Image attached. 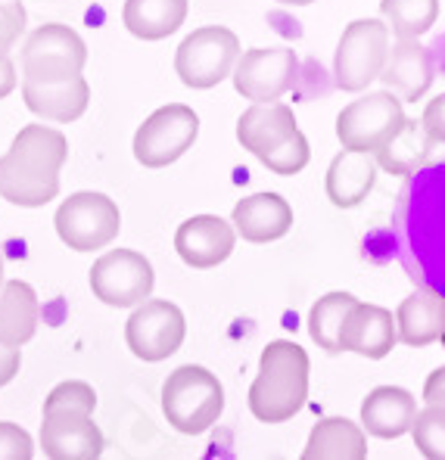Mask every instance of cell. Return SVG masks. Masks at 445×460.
Wrapping results in <instances>:
<instances>
[{
  "label": "cell",
  "instance_id": "23",
  "mask_svg": "<svg viewBox=\"0 0 445 460\" xmlns=\"http://www.w3.org/2000/svg\"><path fill=\"white\" fill-rule=\"evenodd\" d=\"M442 308L445 299L436 289L421 287L396 308V327H399V342L411 349H423L430 342H440L442 330Z\"/></svg>",
  "mask_w": 445,
  "mask_h": 460
},
{
  "label": "cell",
  "instance_id": "38",
  "mask_svg": "<svg viewBox=\"0 0 445 460\" xmlns=\"http://www.w3.org/2000/svg\"><path fill=\"white\" fill-rule=\"evenodd\" d=\"M440 342L445 345V308H442V330H440Z\"/></svg>",
  "mask_w": 445,
  "mask_h": 460
},
{
  "label": "cell",
  "instance_id": "31",
  "mask_svg": "<svg viewBox=\"0 0 445 460\" xmlns=\"http://www.w3.org/2000/svg\"><path fill=\"white\" fill-rule=\"evenodd\" d=\"M25 35V6L19 0H0V57H10V50Z\"/></svg>",
  "mask_w": 445,
  "mask_h": 460
},
{
  "label": "cell",
  "instance_id": "8",
  "mask_svg": "<svg viewBox=\"0 0 445 460\" xmlns=\"http://www.w3.org/2000/svg\"><path fill=\"white\" fill-rule=\"evenodd\" d=\"M200 137V115L187 103L159 106L134 134V159L144 168H168Z\"/></svg>",
  "mask_w": 445,
  "mask_h": 460
},
{
  "label": "cell",
  "instance_id": "22",
  "mask_svg": "<svg viewBox=\"0 0 445 460\" xmlns=\"http://www.w3.org/2000/svg\"><path fill=\"white\" fill-rule=\"evenodd\" d=\"M368 457V432L346 417H324L315 423L306 442L302 460H364Z\"/></svg>",
  "mask_w": 445,
  "mask_h": 460
},
{
  "label": "cell",
  "instance_id": "1",
  "mask_svg": "<svg viewBox=\"0 0 445 460\" xmlns=\"http://www.w3.org/2000/svg\"><path fill=\"white\" fill-rule=\"evenodd\" d=\"M66 159V134L47 125H25L0 155V196L22 208L47 206L59 196V168Z\"/></svg>",
  "mask_w": 445,
  "mask_h": 460
},
{
  "label": "cell",
  "instance_id": "13",
  "mask_svg": "<svg viewBox=\"0 0 445 460\" xmlns=\"http://www.w3.org/2000/svg\"><path fill=\"white\" fill-rule=\"evenodd\" d=\"M40 448L50 460H93L103 455L106 438L93 414L57 411L40 420Z\"/></svg>",
  "mask_w": 445,
  "mask_h": 460
},
{
  "label": "cell",
  "instance_id": "10",
  "mask_svg": "<svg viewBox=\"0 0 445 460\" xmlns=\"http://www.w3.org/2000/svg\"><path fill=\"white\" fill-rule=\"evenodd\" d=\"M87 66V47L76 29L47 22L31 31L22 44V78H78Z\"/></svg>",
  "mask_w": 445,
  "mask_h": 460
},
{
  "label": "cell",
  "instance_id": "25",
  "mask_svg": "<svg viewBox=\"0 0 445 460\" xmlns=\"http://www.w3.org/2000/svg\"><path fill=\"white\" fill-rule=\"evenodd\" d=\"M187 0H125L121 22L140 40H162L184 25Z\"/></svg>",
  "mask_w": 445,
  "mask_h": 460
},
{
  "label": "cell",
  "instance_id": "4",
  "mask_svg": "<svg viewBox=\"0 0 445 460\" xmlns=\"http://www.w3.org/2000/svg\"><path fill=\"white\" fill-rule=\"evenodd\" d=\"M408 128L402 100L393 91H370L336 115V137L343 150L380 153Z\"/></svg>",
  "mask_w": 445,
  "mask_h": 460
},
{
  "label": "cell",
  "instance_id": "18",
  "mask_svg": "<svg viewBox=\"0 0 445 460\" xmlns=\"http://www.w3.org/2000/svg\"><path fill=\"white\" fill-rule=\"evenodd\" d=\"M417 417V402L402 385H377L361 402V426L368 436H377L383 442L411 432Z\"/></svg>",
  "mask_w": 445,
  "mask_h": 460
},
{
  "label": "cell",
  "instance_id": "29",
  "mask_svg": "<svg viewBox=\"0 0 445 460\" xmlns=\"http://www.w3.org/2000/svg\"><path fill=\"white\" fill-rule=\"evenodd\" d=\"M262 165L268 168V172L274 174H283V178H289V174H299L302 168L312 162V146H308L306 134L296 128L293 134H289L287 140L278 146V150H271L268 155H262Z\"/></svg>",
  "mask_w": 445,
  "mask_h": 460
},
{
  "label": "cell",
  "instance_id": "30",
  "mask_svg": "<svg viewBox=\"0 0 445 460\" xmlns=\"http://www.w3.org/2000/svg\"><path fill=\"white\" fill-rule=\"evenodd\" d=\"M97 408V392L81 380H66L47 395L44 414H57V411H76V414H93Z\"/></svg>",
  "mask_w": 445,
  "mask_h": 460
},
{
  "label": "cell",
  "instance_id": "17",
  "mask_svg": "<svg viewBox=\"0 0 445 460\" xmlns=\"http://www.w3.org/2000/svg\"><path fill=\"white\" fill-rule=\"evenodd\" d=\"M22 100L29 112L47 121H78L91 103V84L85 75L78 78H50V81H29L22 78Z\"/></svg>",
  "mask_w": 445,
  "mask_h": 460
},
{
  "label": "cell",
  "instance_id": "35",
  "mask_svg": "<svg viewBox=\"0 0 445 460\" xmlns=\"http://www.w3.org/2000/svg\"><path fill=\"white\" fill-rule=\"evenodd\" d=\"M423 402L427 404H445V364L436 367L423 383Z\"/></svg>",
  "mask_w": 445,
  "mask_h": 460
},
{
  "label": "cell",
  "instance_id": "11",
  "mask_svg": "<svg viewBox=\"0 0 445 460\" xmlns=\"http://www.w3.org/2000/svg\"><path fill=\"white\" fill-rule=\"evenodd\" d=\"M91 293L110 308H134L156 287L153 265L134 249H112L91 265Z\"/></svg>",
  "mask_w": 445,
  "mask_h": 460
},
{
  "label": "cell",
  "instance_id": "21",
  "mask_svg": "<svg viewBox=\"0 0 445 460\" xmlns=\"http://www.w3.org/2000/svg\"><path fill=\"white\" fill-rule=\"evenodd\" d=\"M374 181H377L374 153L343 150L330 162L327 178H324V190H327V199L336 208H355L374 190Z\"/></svg>",
  "mask_w": 445,
  "mask_h": 460
},
{
  "label": "cell",
  "instance_id": "28",
  "mask_svg": "<svg viewBox=\"0 0 445 460\" xmlns=\"http://www.w3.org/2000/svg\"><path fill=\"white\" fill-rule=\"evenodd\" d=\"M411 438L427 460H445V404H427L417 411Z\"/></svg>",
  "mask_w": 445,
  "mask_h": 460
},
{
  "label": "cell",
  "instance_id": "36",
  "mask_svg": "<svg viewBox=\"0 0 445 460\" xmlns=\"http://www.w3.org/2000/svg\"><path fill=\"white\" fill-rule=\"evenodd\" d=\"M19 84V75H16V63L10 57H0V100L10 97Z\"/></svg>",
  "mask_w": 445,
  "mask_h": 460
},
{
  "label": "cell",
  "instance_id": "9",
  "mask_svg": "<svg viewBox=\"0 0 445 460\" xmlns=\"http://www.w3.org/2000/svg\"><path fill=\"white\" fill-rule=\"evenodd\" d=\"M187 321L184 311L168 299H144L134 305L125 323V342L134 358L147 364H156L172 358L184 345Z\"/></svg>",
  "mask_w": 445,
  "mask_h": 460
},
{
  "label": "cell",
  "instance_id": "12",
  "mask_svg": "<svg viewBox=\"0 0 445 460\" xmlns=\"http://www.w3.org/2000/svg\"><path fill=\"white\" fill-rule=\"evenodd\" d=\"M299 75V59L287 47H255L240 53L234 66V91L249 103H271L293 91Z\"/></svg>",
  "mask_w": 445,
  "mask_h": 460
},
{
  "label": "cell",
  "instance_id": "14",
  "mask_svg": "<svg viewBox=\"0 0 445 460\" xmlns=\"http://www.w3.org/2000/svg\"><path fill=\"white\" fill-rule=\"evenodd\" d=\"M237 246V227L218 215H193L174 230V252L191 268L209 270L231 259Z\"/></svg>",
  "mask_w": 445,
  "mask_h": 460
},
{
  "label": "cell",
  "instance_id": "37",
  "mask_svg": "<svg viewBox=\"0 0 445 460\" xmlns=\"http://www.w3.org/2000/svg\"><path fill=\"white\" fill-rule=\"evenodd\" d=\"M278 4H287V6H308V4H315V0H278Z\"/></svg>",
  "mask_w": 445,
  "mask_h": 460
},
{
  "label": "cell",
  "instance_id": "33",
  "mask_svg": "<svg viewBox=\"0 0 445 460\" xmlns=\"http://www.w3.org/2000/svg\"><path fill=\"white\" fill-rule=\"evenodd\" d=\"M421 128L427 134L430 150L445 144V93H440V97H433L427 103V110L421 115Z\"/></svg>",
  "mask_w": 445,
  "mask_h": 460
},
{
  "label": "cell",
  "instance_id": "2",
  "mask_svg": "<svg viewBox=\"0 0 445 460\" xmlns=\"http://www.w3.org/2000/svg\"><path fill=\"white\" fill-rule=\"evenodd\" d=\"M308 351L299 342L274 340L265 345L259 374L249 385V411L262 423H287L308 402Z\"/></svg>",
  "mask_w": 445,
  "mask_h": 460
},
{
  "label": "cell",
  "instance_id": "39",
  "mask_svg": "<svg viewBox=\"0 0 445 460\" xmlns=\"http://www.w3.org/2000/svg\"><path fill=\"white\" fill-rule=\"evenodd\" d=\"M0 287H4V255H0Z\"/></svg>",
  "mask_w": 445,
  "mask_h": 460
},
{
  "label": "cell",
  "instance_id": "34",
  "mask_svg": "<svg viewBox=\"0 0 445 460\" xmlns=\"http://www.w3.org/2000/svg\"><path fill=\"white\" fill-rule=\"evenodd\" d=\"M19 367H22V355H19V349L0 340V389H4L6 383L16 380Z\"/></svg>",
  "mask_w": 445,
  "mask_h": 460
},
{
  "label": "cell",
  "instance_id": "3",
  "mask_svg": "<svg viewBox=\"0 0 445 460\" xmlns=\"http://www.w3.org/2000/svg\"><path fill=\"white\" fill-rule=\"evenodd\" d=\"M221 411H225V389L218 376L200 364H184L162 385V414L184 436L212 429Z\"/></svg>",
  "mask_w": 445,
  "mask_h": 460
},
{
  "label": "cell",
  "instance_id": "32",
  "mask_svg": "<svg viewBox=\"0 0 445 460\" xmlns=\"http://www.w3.org/2000/svg\"><path fill=\"white\" fill-rule=\"evenodd\" d=\"M35 457V442L19 423L0 420V460H31Z\"/></svg>",
  "mask_w": 445,
  "mask_h": 460
},
{
  "label": "cell",
  "instance_id": "15",
  "mask_svg": "<svg viewBox=\"0 0 445 460\" xmlns=\"http://www.w3.org/2000/svg\"><path fill=\"white\" fill-rule=\"evenodd\" d=\"M436 66L430 50L417 38H399L389 47L387 66L380 72V81L405 103H414L433 87Z\"/></svg>",
  "mask_w": 445,
  "mask_h": 460
},
{
  "label": "cell",
  "instance_id": "24",
  "mask_svg": "<svg viewBox=\"0 0 445 460\" xmlns=\"http://www.w3.org/2000/svg\"><path fill=\"white\" fill-rule=\"evenodd\" d=\"M38 293L25 280H4L0 287V340L6 345H25L38 333Z\"/></svg>",
  "mask_w": 445,
  "mask_h": 460
},
{
  "label": "cell",
  "instance_id": "5",
  "mask_svg": "<svg viewBox=\"0 0 445 460\" xmlns=\"http://www.w3.org/2000/svg\"><path fill=\"white\" fill-rule=\"evenodd\" d=\"M389 25L383 19H355L343 29V38L336 44L334 75L336 87L349 93L368 91L380 78L389 57Z\"/></svg>",
  "mask_w": 445,
  "mask_h": 460
},
{
  "label": "cell",
  "instance_id": "19",
  "mask_svg": "<svg viewBox=\"0 0 445 460\" xmlns=\"http://www.w3.org/2000/svg\"><path fill=\"white\" fill-rule=\"evenodd\" d=\"M296 112L289 106L278 103H253L246 112L237 119V144L246 153H253L255 159L278 150L283 140L296 131Z\"/></svg>",
  "mask_w": 445,
  "mask_h": 460
},
{
  "label": "cell",
  "instance_id": "26",
  "mask_svg": "<svg viewBox=\"0 0 445 460\" xmlns=\"http://www.w3.org/2000/svg\"><path fill=\"white\" fill-rule=\"evenodd\" d=\"M355 305H359V299L352 293H327L308 311V336L327 355H340L343 351V323H346L349 311Z\"/></svg>",
  "mask_w": 445,
  "mask_h": 460
},
{
  "label": "cell",
  "instance_id": "20",
  "mask_svg": "<svg viewBox=\"0 0 445 460\" xmlns=\"http://www.w3.org/2000/svg\"><path fill=\"white\" fill-rule=\"evenodd\" d=\"M234 227L246 243H278L293 227V208L278 193H253L234 206Z\"/></svg>",
  "mask_w": 445,
  "mask_h": 460
},
{
  "label": "cell",
  "instance_id": "6",
  "mask_svg": "<svg viewBox=\"0 0 445 460\" xmlns=\"http://www.w3.org/2000/svg\"><path fill=\"white\" fill-rule=\"evenodd\" d=\"M240 59V40L225 25H206L181 40L174 53V72L193 91H209L234 75Z\"/></svg>",
  "mask_w": 445,
  "mask_h": 460
},
{
  "label": "cell",
  "instance_id": "7",
  "mask_svg": "<svg viewBox=\"0 0 445 460\" xmlns=\"http://www.w3.org/2000/svg\"><path fill=\"white\" fill-rule=\"evenodd\" d=\"M59 240L76 252H97L110 246L121 230L119 206L106 193L81 190L63 199V206L53 215Z\"/></svg>",
  "mask_w": 445,
  "mask_h": 460
},
{
  "label": "cell",
  "instance_id": "16",
  "mask_svg": "<svg viewBox=\"0 0 445 460\" xmlns=\"http://www.w3.org/2000/svg\"><path fill=\"white\" fill-rule=\"evenodd\" d=\"M396 342H399V327H396V317L389 308L359 302V305L349 311L340 340L343 351L380 361V358H387L393 351Z\"/></svg>",
  "mask_w": 445,
  "mask_h": 460
},
{
  "label": "cell",
  "instance_id": "27",
  "mask_svg": "<svg viewBox=\"0 0 445 460\" xmlns=\"http://www.w3.org/2000/svg\"><path fill=\"white\" fill-rule=\"evenodd\" d=\"M380 13L396 38H421L440 16V0H380Z\"/></svg>",
  "mask_w": 445,
  "mask_h": 460
}]
</instances>
